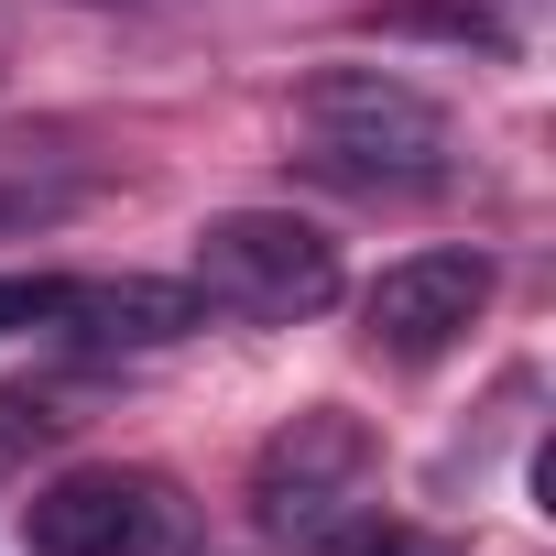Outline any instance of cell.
Instances as JSON below:
<instances>
[{
    "instance_id": "obj_9",
    "label": "cell",
    "mask_w": 556,
    "mask_h": 556,
    "mask_svg": "<svg viewBox=\"0 0 556 556\" xmlns=\"http://www.w3.org/2000/svg\"><path fill=\"white\" fill-rule=\"evenodd\" d=\"M45 437H66V415L45 393H0V469H12L23 447H45Z\"/></svg>"
},
{
    "instance_id": "obj_3",
    "label": "cell",
    "mask_w": 556,
    "mask_h": 556,
    "mask_svg": "<svg viewBox=\"0 0 556 556\" xmlns=\"http://www.w3.org/2000/svg\"><path fill=\"white\" fill-rule=\"evenodd\" d=\"M371 426L350 415V404H306V415H285L262 437V458H251V513L273 523V534H295V545H328L339 523H350V502L371 491Z\"/></svg>"
},
{
    "instance_id": "obj_4",
    "label": "cell",
    "mask_w": 556,
    "mask_h": 556,
    "mask_svg": "<svg viewBox=\"0 0 556 556\" xmlns=\"http://www.w3.org/2000/svg\"><path fill=\"white\" fill-rule=\"evenodd\" d=\"M34 556H164L175 545V491L153 469H66L23 502Z\"/></svg>"
},
{
    "instance_id": "obj_1",
    "label": "cell",
    "mask_w": 556,
    "mask_h": 556,
    "mask_svg": "<svg viewBox=\"0 0 556 556\" xmlns=\"http://www.w3.org/2000/svg\"><path fill=\"white\" fill-rule=\"evenodd\" d=\"M295 142H306V164L317 175H339V186H447V164H458V131H447V110L426 99V88H404V77H382V66H328V77H306L295 88Z\"/></svg>"
},
{
    "instance_id": "obj_7",
    "label": "cell",
    "mask_w": 556,
    "mask_h": 556,
    "mask_svg": "<svg viewBox=\"0 0 556 556\" xmlns=\"http://www.w3.org/2000/svg\"><path fill=\"white\" fill-rule=\"evenodd\" d=\"M382 34L469 45V55H513V23H502V12H469V0H404V12H382Z\"/></svg>"
},
{
    "instance_id": "obj_2",
    "label": "cell",
    "mask_w": 556,
    "mask_h": 556,
    "mask_svg": "<svg viewBox=\"0 0 556 556\" xmlns=\"http://www.w3.org/2000/svg\"><path fill=\"white\" fill-rule=\"evenodd\" d=\"M197 295L262 328H295L339 306V240L295 207H218L197 229Z\"/></svg>"
},
{
    "instance_id": "obj_6",
    "label": "cell",
    "mask_w": 556,
    "mask_h": 556,
    "mask_svg": "<svg viewBox=\"0 0 556 556\" xmlns=\"http://www.w3.org/2000/svg\"><path fill=\"white\" fill-rule=\"evenodd\" d=\"M55 328L88 339V350H175L186 328H207V295L197 285H153V273H121V285H66Z\"/></svg>"
},
{
    "instance_id": "obj_5",
    "label": "cell",
    "mask_w": 556,
    "mask_h": 556,
    "mask_svg": "<svg viewBox=\"0 0 556 556\" xmlns=\"http://www.w3.org/2000/svg\"><path fill=\"white\" fill-rule=\"evenodd\" d=\"M480 306H491V262L480 251H404L382 285L361 295V328L393 361H437V350H458L480 328Z\"/></svg>"
},
{
    "instance_id": "obj_10",
    "label": "cell",
    "mask_w": 556,
    "mask_h": 556,
    "mask_svg": "<svg viewBox=\"0 0 556 556\" xmlns=\"http://www.w3.org/2000/svg\"><path fill=\"white\" fill-rule=\"evenodd\" d=\"M88 12H99V0H88Z\"/></svg>"
},
{
    "instance_id": "obj_8",
    "label": "cell",
    "mask_w": 556,
    "mask_h": 556,
    "mask_svg": "<svg viewBox=\"0 0 556 556\" xmlns=\"http://www.w3.org/2000/svg\"><path fill=\"white\" fill-rule=\"evenodd\" d=\"M55 306H66V273H0V339L55 328Z\"/></svg>"
}]
</instances>
